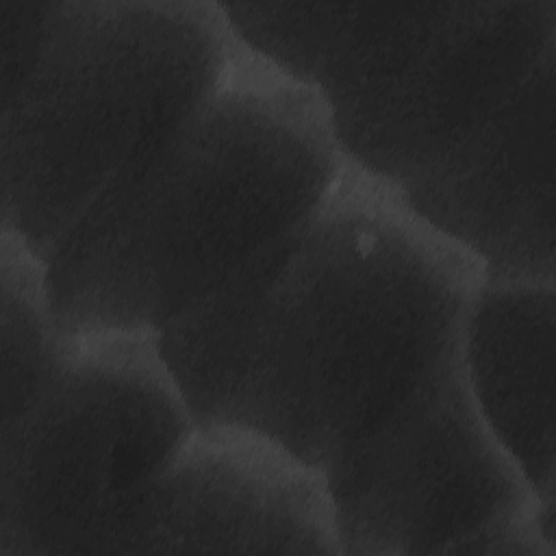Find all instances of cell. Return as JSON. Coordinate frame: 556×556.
<instances>
[{"mask_svg":"<svg viewBox=\"0 0 556 556\" xmlns=\"http://www.w3.org/2000/svg\"><path fill=\"white\" fill-rule=\"evenodd\" d=\"M343 172L317 93L239 48L219 89L43 261L61 334L156 337L308 219Z\"/></svg>","mask_w":556,"mask_h":556,"instance_id":"obj_2","label":"cell"},{"mask_svg":"<svg viewBox=\"0 0 556 556\" xmlns=\"http://www.w3.org/2000/svg\"><path fill=\"white\" fill-rule=\"evenodd\" d=\"M321 478L348 556L460 554L543 504L473 402L460 337Z\"/></svg>","mask_w":556,"mask_h":556,"instance_id":"obj_6","label":"cell"},{"mask_svg":"<svg viewBox=\"0 0 556 556\" xmlns=\"http://www.w3.org/2000/svg\"><path fill=\"white\" fill-rule=\"evenodd\" d=\"M556 48L471 137L393 191L484 282H554Z\"/></svg>","mask_w":556,"mask_h":556,"instance_id":"obj_8","label":"cell"},{"mask_svg":"<svg viewBox=\"0 0 556 556\" xmlns=\"http://www.w3.org/2000/svg\"><path fill=\"white\" fill-rule=\"evenodd\" d=\"M237 50L219 2L54 0L26 78L0 100V232L43 263L219 89Z\"/></svg>","mask_w":556,"mask_h":556,"instance_id":"obj_3","label":"cell"},{"mask_svg":"<svg viewBox=\"0 0 556 556\" xmlns=\"http://www.w3.org/2000/svg\"><path fill=\"white\" fill-rule=\"evenodd\" d=\"M556 48V0L404 2L326 113L348 169L397 191L471 137Z\"/></svg>","mask_w":556,"mask_h":556,"instance_id":"obj_5","label":"cell"},{"mask_svg":"<svg viewBox=\"0 0 556 556\" xmlns=\"http://www.w3.org/2000/svg\"><path fill=\"white\" fill-rule=\"evenodd\" d=\"M52 7L54 0H0V100H7L26 78Z\"/></svg>","mask_w":556,"mask_h":556,"instance_id":"obj_11","label":"cell"},{"mask_svg":"<svg viewBox=\"0 0 556 556\" xmlns=\"http://www.w3.org/2000/svg\"><path fill=\"white\" fill-rule=\"evenodd\" d=\"M195 424L156 337L76 341L28 415L0 434V556L109 554Z\"/></svg>","mask_w":556,"mask_h":556,"instance_id":"obj_4","label":"cell"},{"mask_svg":"<svg viewBox=\"0 0 556 556\" xmlns=\"http://www.w3.org/2000/svg\"><path fill=\"white\" fill-rule=\"evenodd\" d=\"M478 263L345 167L319 208L156 334L195 428L321 469L458 341Z\"/></svg>","mask_w":556,"mask_h":556,"instance_id":"obj_1","label":"cell"},{"mask_svg":"<svg viewBox=\"0 0 556 556\" xmlns=\"http://www.w3.org/2000/svg\"><path fill=\"white\" fill-rule=\"evenodd\" d=\"M554 282H484L460 330L473 402L534 497L554 504Z\"/></svg>","mask_w":556,"mask_h":556,"instance_id":"obj_9","label":"cell"},{"mask_svg":"<svg viewBox=\"0 0 556 556\" xmlns=\"http://www.w3.org/2000/svg\"><path fill=\"white\" fill-rule=\"evenodd\" d=\"M330 554L324 478L241 430L195 428L124 515L109 554Z\"/></svg>","mask_w":556,"mask_h":556,"instance_id":"obj_7","label":"cell"},{"mask_svg":"<svg viewBox=\"0 0 556 556\" xmlns=\"http://www.w3.org/2000/svg\"><path fill=\"white\" fill-rule=\"evenodd\" d=\"M2 432L13 430L65 367L76 341L61 334L46 293L43 263L0 232Z\"/></svg>","mask_w":556,"mask_h":556,"instance_id":"obj_10","label":"cell"}]
</instances>
